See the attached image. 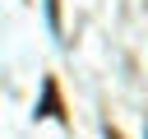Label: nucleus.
I'll use <instances>...</instances> for the list:
<instances>
[{
	"label": "nucleus",
	"mask_w": 148,
	"mask_h": 139,
	"mask_svg": "<svg viewBox=\"0 0 148 139\" xmlns=\"http://www.w3.org/2000/svg\"><path fill=\"white\" fill-rule=\"evenodd\" d=\"M37 116H65L60 111V93H56V79H42V107Z\"/></svg>",
	"instance_id": "f257e3e1"
}]
</instances>
